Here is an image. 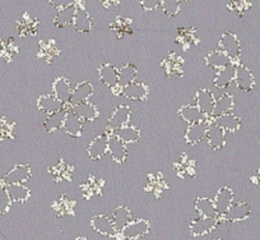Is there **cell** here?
<instances>
[{
    "label": "cell",
    "mask_w": 260,
    "mask_h": 240,
    "mask_svg": "<svg viewBox=\"0 0 260 240\" xmlns=\"http://www.w3.org/2000/svg\"><path fill=\"white\" fill-rule=\"evenodd\" d=\"M219 50L223 51L231 59L232 63L237 62L241 56V45L239 39L232 32H224L219 40Z\"/></svg>",
    "instance_id": "6da1fadb"
},
{
    "label": "cell",
    "mask_w": 260,
    "mask_h": 240,
    "mask_svg": "<svg viewBox=\"0 0 260 240\" xmlns=\"http://www.w3.org/2000/svg\"><path fill=\"white\" fill-rule=\"evenodd\" d=\"M149 230H151V224L147 220H132L119 232V235L121 239H141L148 234Z\"/></svg>",
    "instance_id": "7a4b0ae2"
},
{
    "label": "cell",
    "mask_w": 260,
    "mask_h": 240,
    "mask_svg": "<svg viewBox=\"0 0 260 240\" xmlns=\"http://www.w3.org/2000/svg\"><path fill=\"white\" fill-rule=\"evenodd\" d=\"M92 26H93V22H92L91 14L84 7V2L83 0H77L73 27L79 34H88V32H91Z\"/></svg>",
    "instance_id": "3957f363"
},
{
    "label": "cell",
    "mask_w": 260,
    "mask_h": 240,
    "mask_svg": "<svg viewBox=\"0 0 260 240\" xmlns=\"http://www.w3.org/2000/svg\"><path fill=\"white\" fill-rule=\"evenodd\" d=\"M209 124H211V120L204 119L199 123L191 124V126L187 127L186 132H185V141L189 144L201 143L202 141L207 138Z\"/></svg>",
    "instance_id": "277c9868"
},
{
    "label": "cell",
    "mask_w": 260,
    "mask_h": 240,
    "mask_svg": "<svg viewBox=\"0 0 260 240\" xmlns=\"http://www.w3.org/2000/svg\"><path fill=\"white\" fill-rule=\"evenodd\" d=\"M130 117H132V110H130V107L127 105H120V106H117L109 119L110 133H114L117 129L127 126L130 123Z\"/></svg>",
    "instance_id": "5b68a950"
},
{
    "label": "cell",
    "mask_w": 260,
    "mask_h": 240,
    "mask_svg": "<svg viewBox=\"0 0 260 240\" xmlns=\"http://www.w3.org/2000/svg\"><path fill=\"white\" fill-rule=\"evenodd\" d=\"M214 104H216V97H214L213 92L207 88L198 89V92L195 95V105L207 119L212 117Z\"/></svg>",
    "instance_id": "8992f818"
},
{
    "label": "cell",
    "mask_w": 260,
    "mask_h": 240,
    "mask_svg": "<svg viewBox=\"0 0 260 240\" xmlns=\"http://www.w3.org/2000/svg\"><path fill=\"white\" fill-rule=\"evenodd\" d=\"M32 175V170L29 165L19 164L16 165L12 170H9L3 177V182L6 186H11V184H24L28 182V179Z\"/></svg>",
    "instance_id": "52a82bcc"
},
{
    "label": "cell",
    "mask_w": 260,
    "mask_h": 240,
    "mask_svg": "<svg viewBox=\"0 0 260 240\" xmlns=\"http://www.w3.org/2000/svg\"><path fill=\"white\" fill-rule=\"evenodd\" d=\"M219 224V219H208V217H199L190 224V234L192 236H203L213 231Z\"/></svg>",
    "instance_id": "ba28073f"
},
{
    "label": "cell",
    "mask_w": 260,
    "mask_h": 240,
    "mask_svg": "<svg viewBox=\"0 0 260 240\" xmlns=\"http://www.w3.org/2000/svg\"><path fill=\"white\" fill-rule=\"evenodd\" d=\"M91 227L94 231L105 235V236H116L117 235L112 219H110L106 215H97V216L92 217Z\"/></svg>",
    "instance_id": "9c48e42d"
},
{
    "label": "cell",
    "mask_w": 260,
    "mask_h": 240,
    "mask_svg": "<svg viewBox=\"0 0 260 240\" xmlns=\"http://www.w3.org/2000/svg\"><path fill=\"white\" fill-rule=\"evenodd\" d=\"M250 214H251V207L249 203L245 202H240V203H234L224 215H222V219L224 221L230 222H237V221H244V220L249 219Z\"/></svg>",
    "instance_id": "30bf717a"
},
{
    "label": "cell",
    "mask_w": 260,
    "mask_h": 240,
    "mask_svg": "<svg viewBox=\"0 0 260 240\" xmlns=\"http://www.w3.org/2000/svg\"><path fill=\"white\" fill-rule=\"evenodd\" d=\"M148 94H149L148 86L142 83V82H137V81L121 88L122 96L127 100H132V101H142V100H146L147 96H148Z\"/></svg>",
    "instance_id": "8fae6325"
},
{
    "label": "cell",
    "mask_w": 260,
    "mask_h": 240,
    "mask_svg": "<svg viewBox=\"0 0 260 240\" xmlns=\"http://www.w3.org/2000/svg\"><path fill=\"white\" fill-rule=\"evenodd\" d=\"M93 84L89 83V82H81V83H78L73 88L69 104H71L72 106H77V105L88 102L91 96L93 95Z\"/></svg>",
    "instance_id": "7c38bea8"
},
{
    "label": "cell",
    "mask_w": 260,
    "mask_h": 240,
    "mask_svg": "<svg viewBox=\"0 0 260 240\" xmlns=\"http://www.w3.org/2000/svg\"><path fill=\"white\" fill-rule=\"evenodd\" d=\"M100 81L109 88L115 89L119 87V69L110 63L102 64L99 68Z\"/></svg>",
    "instance_id": "4fadbf2b"
},
{
    "label": "cell",
    "mask_w": 260,
    "mask_h": 240,
    "mask_svg": "<svg viewBox=\"0 0 260 240\" xmlns=\"http://www.w3.org/2000/svg\"><path fill=\"white\" fill-rule=\"evenodd\" d=\"M214 206H216L217 212H218L219 217L227 212V209L234 204V192L229 187H222L218 192H217L216 197L213 199Z\"/></svg>",
    "instance_id": "5bb4252c"
},
{
    "label": "cell",
    "mask_w": 260,
    "mask_h": 240,
    "mask_svg": "<svg viewBox=\"0 0 260 240\" xmlns=\"http://www.w3.org/2000/svg\"><path fill=\"white\" fill-rule=\"evenodd\" d=\"M61 129L68 136L73 137V138H78V137L82 136V132H83V122L74 114L73 110H71L65 115L64 124H62Z\"/></svg>",
    "instance_id": "9a60e30c"
},
{
    "label": "cell",
    "mask_w": 260,
    "mask_h": 240,
    "mask_svg": "<svg viewBox=\"0 0 260 240\" xmlns=\"http://www.w3.org/2000/svg\"><path fill=\"white\" fill-rule=\"evenodd\" d=\"M109 152V134H100L88 146V155L92 160H100Z\"/></svg>",
    "instance_id": "2e32d148"
},
{
    "label": "cell",
    "mask_w": 260,
    "mask_h": 240,
    "mask_svg": "<svg viewBox=\"0 0 260 240\" xmlns=\"http://www.w3.org/2000/svg\"><path fill=\"white\" fill-rule=\"evenodd\" d=\"M16 27L19 37H31L37 34L39 21L32 16H29L28 13H24L23 17L16 22Z\"/></svg>",
    "instance_id": "e0dca14e"
},
{
    "label": "cell",
    "mask_w": 260,
    "mask_h": 240,
    "mask_svg": "<svg viewBox=\"0 0 260 240\" xmlns=\"http://www.w3.org/2000/svg\"><path fill=\"white\" fill-rule=\"evenodd\" d=\"M109 154L115 162H124L127 157L126 144L120 141L114 133L109 134Z\"/></svg>",
    "instance_id": "ac0fdd59"
},
{
    "label": "cell",
    "mask_w": 260,
    "mask_h": 240,
    "mask_svg": "<svg viewBox=\"0 0 260 240\" xmlns=\"http://www.w3.org/2000/svg\"><path fill=\"white\" fill-rule=\"evenodd\" d=\"M52 92L59 101H61L62 104H68L71 101L73 88L68 79L60 77V78L55 79V82L52 83Z\"/></svg>",
    "instance_id": "d6986e66"
},
{
    "label": "cell",
    "mask_w": 260,
    "mask_h": 240,
    "mask_svg": "<svg viewBox=\"0 0 260 240\" xmlns=\"http://www.w3.org/2000/svg\"><path fill=\"white\" fill-rule=\"evenodd\" d=\"M195 211L198 212L201 217H208V219H219V215L214 206L213 199L207 197H199L194 203Z\"/></svg>",
    "instance_id": "ffe728a7"
},
{
    "label": "cell",
    "mask_w": 260,
    "mask_h": 240,
    "mask_svg": "<svg viewBox=\"0 0 260 240\" xmlns=\"http://www.w3.org/2000/svg\"><path fill=\"white\" fill-rule=\"evenodd\" d=\"M206 139H208V143L212 149H216V151L217 149H222L224 146V142H226V132L211 120Z\"/></svg>",
    "instance_id": "44dd1931"
},
{
    "label": "cell",
    "mask_w": 260,
    "mask_h": 240,
    "mask_svg": "<svg viewBox=\"0 0 260 240\" xmlns=\"http://www.w3.org/2000/svg\"><path fill=\"white\" fill-rule=\"evenodd\" d=\"M37 107H39L41 111H44L45 114L49 115L52 112H56L59 110L64 109V104L61 101L56 99L54 96V94H46L41 95L37 100Z\"/></svg>",
    "instance_id": "7402d4cb"
},
{
    "label": "cell",
    "mask_w": 260,
    "mask_h": 240,
    "mask_svg": "<svg viewBox=\"0 0 260 240\" xmlns=\"http://www.w3.org/2000/svg\"><path fill=\"white\" fill-rule=\"evenodd\" d=\"M235 83L242 91H250L254 87L255 79L251 72L244 66H236V73H235Z\"/></svg>",
    "instance_id": "603a6c76"
},
{
    "label": "cell",
    "mask_w": 260,
    "mask_h": 240,
    "mask_svg": "<svg viewBox=\"0 0 260 240\" xmlns=\"http://www.w3.org/2000/svg\"><path fill=\"white\" fill-rule=\"evenodd\" d=\"M235 73H236V64L232 63L223 69L217 71L216 77H214V86L219 89L227 88L232 82L235 81Z\"/></svg>",
    "instance_id": "cb8c5ba5"
},
{
    "label": "cell",
    "mask_w": 260,
    "mask_h": 240,
    "mask_svg": "<svg viewBox=\"0 0 260 240\" xmlns=\"http://www.w3.org/2000/svg\"><path fill=\"white\" fill-rule=\"evenodd\" d=\"M234 106H235L234 96H231V95L229 94H223L222 96H219L218 99H216L213 112H212V119L222 116V115L231 114L232 110H234Z\"/></svg>",
    "instance_id": "d4e9b609"
},
{
    "label": "cell",
    "mask_w": 260,
    "mask_h": 240,
    "mask_svg": "<svg viewBox=\"0 0 260 240\" xmlns=\"http://www.w3.org/2000/svg\"><path fill=\"white\" fill-rule=\"evenodd\" d=\"M164 66L166 74L169 77H180L182 76V68H184V62L179 55L171 52L166 59L164 60Z\"/></svg>",
    "instance_id": "484cf974"
},
{
    "label": "cell",
    "mask_w": 260,
    "mask_h": 240,
    "mask_svg": "<svg viewBox=\"0 0 260 240\" xmlns=\"http://www.w3.org/2000/svg\"><path fill=\"white\" fill-rule=\"evenodd\" d=\"M74 17H76V4L67 8H62L56 12L54 17V24L57 28H65L68 26H73Z\"/></svg>",
    "instance_id": "4316f807"
},
{
    "label": "cell",
    "mask_w": 260,
    "mask_h": 240,
    "mask_svg": "<svg viewBox=\"0 0 260 240\" xmlns=\"http://www.w3.org/2000/svg\"><path fill=\"white\" fill-rule=\"evenodd\" d=\"M206 64L209 68H214L219 71V69H223L229 67L230 64H232V62L223 51L214 50V51L208 52V55L206 56Z\"/></svg>",
    "instance_id": "83f0119b"
},
{
    "label": "cell",
    "mask_w": 260,
    "mask_h": 240,
    "mask_svg": "<svg viewBox=\"0 0 260 240\" xmlns=\"http://www.w3.org/2000/svg\"><path fill=\"white\" fill-rule=\"evenodd\" d=\"M73 112L82 120V122H93L99 117L100 111L92 102H84V104L73 106Z\"/></svg>",
    "instance_id": "f1b7e54d"
},
{
    "label": "cell",
    "mask_w": 260,
    "mask_h": 240,
    "mask_svg": "<svg viewBox=\"0 0 260 240\" xmlns=\"http://www.w3.org/2000/svg\"><path fill=\"white\" fill-rule=\"evenodd\" d=\"M179 116L180 119H182L185 123H187L189 126L195 123H199L202 120L207 119L203 114H202L201 110L197 107V105H185L181 109L179 110Z\"/></svg>",
    "instance_id": "f546056e"
},
{
    "label": "cell",
    "mask_w": 260,
    "mask_h": 240,
    "mask_svg": "<svg viewBox=\"0 0 260 240\" xmlns=\"http://www.w3.org/2000/svg\"><path fill=\"white\" fill-rule=\"evenodd\" d=\"M212 122L214 124H217L219 128L223 129L224 132H237L240 129V127H241V119L237 115L232 114V112L231 114L214 117Z\"/></svg>",
    "instance_id": "4dcf8cb0"
},
{
    "label": "cell",
    "mask_w": 260,
    "mask_h": 240,
    "mask_svg": "<svg viewBox=\"0 0 260 240\" xmlns=\"http://www.w3.org/2000/svg\"><path fill=\"white\" fill-rule=\"evenodd\" d=\"M114 134L120 139V141L124 142L125 144L136 143V142H138L139 139H141L142 136L141 129L137 128V127L134 126H130V124L117 129L116 132H114Z\"/></svg>",
    "instance_id": "1f68e13d"
},
{
    "label": "cell",
    "mask_w": 260,
    "mask_h": 240,
    "mask_svg": "<svg viewBox=\"0 0 260 240\" xmlns=\"http://www.w3.org/2000/svg\"><path fill=\"white\" fill-rule=\"evenodd\" d=\"M60 50L56 46L54 40H49V41H40L39 51H37V57L40 59H45L46 62L51 63L52 60L56 59L59 56Z\"/></svg>",
    "instance_id": "d6a6232c"
},
{
    "label": "cell",
    "mask_w": 260,
    "mask_h": 240,
    "mask_svg": "<svg viewBox=\"0 0 260 240\" xmlns=\"http://www.w3.org/2000/svg\"><path fill=\"white\" fill-rule=\"evenodd\" d=\"M111 219L115 225V229H116L117 234H119V232L132 221V212H130V209L127 208V207L120 206L115 209Z\"/></svg>",
    "instance_id": "836d02e7"
},
{
    "label": "cell",
    "mask_w": 260,
    "mask_h": 240,
    "mask_svg": "<svg viewBox=\"0 0 260 240\" xmlns=\"http://www.w3.org/2000/svg\"><path fill=\"white\" fill-rule=\"evenodd\" d=\"M7 189H8L12 202H16V203H23L28 201L31 197V191L24 184H11V186H7Z\"/></svg>",
    "instance_id": "e575fe53"
},
{
    "label": "cell",
    "mask_w": 260,
    "mask_h": 240,
    "mask_svg": "<svg viewBox=\"0 0 260 240\" xmlns=\"http://www.w3.org/2000/svg\"><path fill=\"white\" fill-rule=\"evenodd\" d=\"M67 110L61 109L56 112H52V114L46 115V119L44 122L45 129L47 132H54L57 131V129L62 128V124H64L65 115H67Z\"/></svg>",
    "instance_id": "d590c367"
},
{
    "label": "cell",
    "mask_w": 260,
    "mask_h": 240,
    "mask_svg": "<svg viewBox=\"0 0 260 240\" xmlns=\"http://www.w3.org/2000/svg\"><path fill=\"white\" fill-rule=\"evenodd\" d=\"M132 19L125 18V17H117L114 22L111 23L110 28L112 32H115L117 39H122V37L132 35L133 29H132Z\"/></svg>",
    "instance_id": "8d00e7d4"
},
{
    "label": "cell",
    "mask_w": 260,
    "mask_h": 240,
    "mask_svg": "<svg viewBox=\"0 0 260 240\" xmlns=\"http://www.w3.org/2000/svg\"><path fill=\"white\" fill-rule=\"evenodd\" d=\"M138 76V69L133 64H126L119 69V87H125L127 84L136 82Z\"/></svg>",
    "instance_id": "74e56055"
},
{
    "label": "cell",
    "mask_w": 260,
    "mask_h": 240,
    "mask_svg": "<svg viewBox=\"0 0 260 240\" xmlns=\"http://www.w3.org/2000/svg\"><path fill=\"white\" fill-rule=\"evenodd\" d=\"M177 41L187 49L197 42V32L192 28H179L177 29Z\"/></svg>",
    "instance_id": "f35d334b"
},
{
    "label": "cell",
    "mask_w": 260,
    "mask_h": 240,
    "mask_svg": "<svg viewBox=\"0 0 260 240\" xmlns=\"http://www.w3.org/2000/svg\"><path fill=\"white\" fill-rule=\"evenodd\" d=\"M17 52V46L13 39L3 40L0 39V57L6 60H11Z\"/></svg>",
    "instance_id": "ab89813d"
},
{
    "label": "cell",
    "mask_w": 260,
    "mask_h": 240,
    "mask_svg": "<svg viewBox=\"0 0 260 240\" xmlns=\"http://www.w3.org/2000/svg\"><path fill=\"white\" fill-rule=\"evenodd\" d=\"M12 199L9 197L8 189L3 180H0V215H4L11 209Z\"/></svg>",
    "instance_id": "60d3db41"
},
{
    "label": "cell",
    "mask_w": 260,
    "mask_h": 240,
    "mask_svg": "<svg viewBox=\"0 0 260 240\" xmlns=\"http://www.w3.org/2000/svg\"><path fill=\"white\" fill-rule=\"evenodd\" d=\"M161 8L167 17H176L181 9V0H162Z\"/></svg>",
    "instance_id": "b9f144b4"
},
{
    "label": "cell",
    "mask_w": 260,
    "mask_h": 240,
    "mask_svg": "<svg viewBox=\"0 0 260 240\" xmlns=\"http://www.w3.org/2000/svg\"><path fill=\"white\" fill-rule=\"evenodd\" d=\"M14 137V123L6 117L0 119V141L12 139Z\"/></svg>",
    "instance_id": "7bdbcfd3"
},
{
    "label": "cell",
    "mask_w": 260,
    "mask_h": 240,
    "mask_svg": "<svg viewBox=\"0 0 260 240\" xmlns=\"http://www.w3.org/2000/svg\"><path fill=\"white\" fill-rule=\"evenodd\" d=\"M229 7L236 13L242 14L245 11H247L250 7L249 0H230Z\"/></svg>",
    "instance_id": "ee69618b"
},
{
    "label": "cell",
    "mask_w": 260,
    "mask_h": 240,
    "mask_svg": "<svg viewBox=\"0 0 260 240\" xmlns=\"http://www.w3.org/2000/svg\"><path fill=\"white\" fill-rule=\"evenodd\" d=\"M162 0H141V7L143 11L151 12L161 7Z\"/></svg>",
    "instance_id": "f6af8a7d"
},
{
    "label": "cell",
    "mask_w": 260,
    "mask_h": 240,
    "mask_svg": "<svg viewBox=\"0 0 260 240\" xmlns=\"http://www.w3.org/2000/svg\"><path fill=\"white\" fill-rule=\"evenodd\" d=\"M77 0H49L50 6L54 7L55 9L60 11L62 8H67V7H71L76 4Z\"/></svg>",
    "instance_id": "bcb514c9"
},
{
    "label": "cell",
    "mask_w": 260,
    "mask_h": 240,
    "mask_svg": "<svg viewBox=\"0 0 260 240\" xmlns=\"http://www.w3.org/2000/svg\"><path fill=\"white\" fill-rule=\"evenodd\" d=\"M56 171H52L55 174L56 172V179H68L71 177V171H68V166L64 164V162H60L59 165L56 166Z\"/></svg>",
    "instance_id": "7dc6e473"
},
{
    "label": "cell",
    "mask_w": 260,
    "mask_h": 240,
    "mask_svg": "<svg viewBox=\"0 0 260 240\" xmlns=\"http://www.w3.org/2000/svg\"><path fill=\"white\" fill-rule=\"evenodd\" d=\"M100 3L102 4V6L105 7L106 9H110V8H115V7H117L120 4V0H99Z\"/></svg>",
    "instance_id": "c3c4849f"
},
{
    "label": "cell",
    "mask_w": 260,
    "mask_h": 240,
    "mask_svg": "<svg viewBox=\"0 0 260 240\" xmlns=\"http://www.w3.org/2000/svg\"><path fill=\"white\" fill-rule=\"evenodd\" d=\"M76 240H88V239H87V237H84V236H79V237H77Z\"/></svg>",
    "instance_id": "681fc988"
},
{
    "label": "cell",
    "mask_w": 260,
    "mask_h": 240,
    "mask_svg": "<svg viewBox=\"0 0 260 240\" xmlns=\"http://www.w3.org/2000/svg\"><path fill=\"white\" fill-rule=\"evenodd\" d=\"M121 240H141V239H121Z\"/></svg>",
    "instance_id": "f907efd6"
},
{
    "label": "cell",
    "mask_w": 260,
    "mask_h": 240,
    "mask_svg": "<svg viewBox=\"0 0 260 240\" xmlns=\"http://www.w3.org/2000/svg\"><path fill=\"white\" fill-rule=\"evenodd\" d=\"M216 240H222V239H216Z\"/></svg>",
    "instance_id": "816d5d0a"
}]
</instances>
